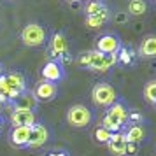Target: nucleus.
Segmentation results:
<instances>
[{
    "label": "nucleus",
    "mask_w": 156,
    "mask_h": 156,
    "mask_svg": "<svg viewBox=\"0 0 156 156\" xmlns=\"http://www.w3.org/2000/svg\"><path fill=\"white\" fill-rule=\"evenodd\" d=\"M20 39L28 48H39V46L46 44V41H48V30L39 23H28V25L23 27Z\"/></svg>",
    "instance_id": "obj_1"
},
{
    "label": "nucleus",
    "mask_w": 156,
    "mask_h": 156,
    "mask_svg": "<svg viewBox=\"0 0 156 156\" xmlns=\"http://www.w3.org/2000/svg\"><path fill=\"white\" fill-rule=\"evenodd\" d=\"M116 98H118V93H116V90H114L111 84H107V83H98V84L93 86L91 100L97 107H107V109H109V107L116 102Z\"/></svg>",
    "instance_id": "obj_2"
},
{
    "label": "nucleus",
    "mask_w": 156,
    "mask_h": 156,
    "mask_svg": "<svg viewBox=\"0 0 156 156\" xmlns=\"http://www.w3.org/2000/svg\"><path fill=\"white\" fill-rule=\"evenodd\" d=\"M93 116L91 111L83 104H76V105L69 107L67 111V123L74 128H84L91 123Z\"/></svg>",
    "instance_id": "obj_3"
},
{
    "label": "nucleus",
    "mask_w": 156,
    "mask_h": 156,
    "mask_svg": "<svg viewBox=\"0 0 156 156\" xmlns=\"http://www.w3.org/2000/svg\"><path fill=\"white\" fill-rule=\"evenodd\" d=\"M48 140H49V130L44 126L42 123H34L30 126V135H28L27 147L37 149V147H41V146H44Z\"/></svg>",
    "instance_id": "obj_4"
},
{
    "label": "nucleus",
    "mask_w": 156,
    "mask_h": 156,
    "mask_svg": "<svg viewBox=\"0 0 156 156\" xmlns=\"http://www.w3.org/2000/svg\"><path fill=\"white\" fill-rule=\"evenodd\" d=\"M58 93V88L55 83H49V81H39L35 84V88H34V91H32V95H34V98L39 102V100H42V102H49V100H53L55 97H56Z\"/></svg>",
    "instance_id": "obj_5"
},
{
    "label": "nucleus",
    "mask_w": 156,
    "mask_h": 156,
    "mask_svg": "<svg viewBox=\"0 0 156 156\" xmlns=\"http://www.w3.org/2000/svg\"><path fill=\"white\" fill-rule=\"evenodd\" d=\"M41 74H42V81H49V83H55L56 84L58 81H62L65 76L63 65L60 63V62H56V60H49L42 67Z\"/></svg>",
    "instance_id": "obj_6"
},
{
    "label": "nucleus",
    "mask_w": 156,
    "mask_h": 156,
    "mask_svg": "<svg viewBox=\"0 0 156 156\" xmlns=\"http://www.w3.org/2000/svg\"><path fill=\"white\" fill-rule=\"evenodd\" d=\"M35 112L30 109H12L11 111V123L12 126H32L37 123Z\"/></svg>",
    "instance_id": "obj_7"
},
{
    "label": "nucleus",
    "mask_w": 156,
    "mask_h": 156,
    "mask_svg": "<svg viewBox=\"0 0 156 156\" xmlns=\"http://www.w3.org/2000/svg\"><path fill=\"white\" fill-rule=\"evenodd\" d=\"M121 48L119 39L112 34H105V35H100L97 41V51L104 53V55H114L118 53V49Z\"/></svg>",
    "instance_id": "obj_8"
},
{
    "label": "nucleus",
    "mask_w": 156,
    "mask_h": 156,
    "mask_svg": "<svg viewBox=\"0 0 156 156\" xmlns=\"http://www.w3.org/2000/svg\"><path fill=\"white\" fill-rule=\"evenodd\" d=\"M51 56L56 58V62L63 56L65 53H69V42H67V37L62 32H56L55 35L51 37Z\"/></svg>",
    "instance_id": "obj_9"
},
{
    "label": "nucleus",
    "mask_w": 156,
    "mask_h": 156,
    "mask_svg": "<svg viewBox=\"0 0 156 156\" xmlns=\"http://www.w3.org/2000/svg\"><path fill=\"white\" fill-rule=\"evenodd\" d=\"M30 135V126H12L11 133H9V142L14 147H27Z\"/></svg>",
    "instance_id": "obj_10"
},
{
    "label": "nucleus",
    "mask_w": 156,
    "mask_h": 156,
    "mask_svg": "<svg viewBox=\"0 0 156 156\" xmlns=\"http://www.w3.org/2000/svg\"><path fill=\"white\" fill-rule=\"evenodd\" d=\"M125 147H126V140L123 133H111L109 140H107V149L112 156H125Z\"/></svg>",
    "instance_id": "obj_11"
},
{
    "label": "nucleus",
    "mask_w": 156,
    "mask_h": 156,
    "mask_svg": "<svg viewBox=\"0 0 156 156\" xmlns=\"http://www.w3.org/2000/svg\"><path fill=\"white\" fill-rule=\"evenodd\" d=\"M109 20H111V12H109L107 7H104L100 12H97V14L86 16V27H88V28H100V27H104Z\"/></svg>",
    "instance_id": "obj_12"
},
{
    "label": "nucleus",
    "mask_w": 156,
    "mask_h": 156,
    "mask_svg": "<svg viewBox=\"0 0 156 156\" xmlns=\"http://www.w3.org/2000/svg\"><path fill=\"white\" fill-rule=\"evenodd\" d=\"M5 79H7L9 88H12V90H16L20 93L27 91V79H25V76L21 72H18V70L9 72V74H5Z\"/></svg>",
    "instance_id": "obj_13"
},
{
    "label": "nucleus",
    "mask_w": 156,
    "mask_h": 156,
    "mask_svg": "<svg viewBox=\"0 0 156 156\" xmlns=\"http://www.w3.org/2000/svg\"><path fill=\"white\" fill-rule=\"evenodd\" d=\"M123 137H125V140L126 142H139L146 137V130H144V126H142L140 123H137V125H130L128 126V130L123 133Z\"/></svg>",
    "instance_id": "obj_14"
},
{
    "label": "nucleus",
    "mask_w": 156,
    "mask_h": 156,
    "mask_svg": "<svg viewBox=\"0 0 156 156\" xmlns=\"http://www.w3.org/2000/svg\"><path fill=\"white\" fill-rule=\"evenodd\" d=\"M139 55L144 58L156 56V37L154 35H147L142 41L140 48H139Z\"/></svg>",
    "instance_id": "obj_15"
},
{
    "label": "nucleus",
    "mask_w": 156,
    "mask_h": 156,
    "mask_svg": "<svg viewBox=\"0 0 156 156\" xmlns=\"http://www.w3.org/2000/svg\"><path fill=\"white\" fill-rule=\"evenodd\" d=\"M14 104V107L12 109H30V111H35V107H37V100L34 98V95L32 93H21L18 98L12 102Z\"/></svg>",
    "instance_id": "obj_16"
},
{
    "label": "nucleus",
    "mask_w": 156,
    "mask_h": 156,
    "mask_svg": "<svg viewBox=\"0 0 156 156\" xmlns=\"http://www.w3.org/2000/svg\"><path fill=\"white\" fill-rule=\"evenodd\" d=\"M123 125H125V123H121L118 118L111 116L109 112H105L104 118H102V128H105L107 132H111V133H118L121 128H123Z\"/></svg>",
    "instance_id": "obj_17"
},
{
    "label": "nucleus",
    "mask_w": 156,
    "mask_h": 156,
    "mask_svg": "<svg viewBox=\"0 0 156 156\" xmlns=\"http://www.w3.org/2000/svg\"><path fill=\"white\" fill-rule=\"evenodd\" d=\"M147 11V2L146 0H130L128 2V11L126 14L130 16H142Z\"/></svg>",
    "instance_id": "obj_18"
},
{
    "label": "nucleus",
    "mask_w": 156,
    "mask_h": 156,
    "mask_svg": "<svg viewBox=\"0 0 156 156\" xmlns=\"http://www.w3.org/2000/svg\"><path fill=\"white\" fill-rule=\"evenodd\" d=\"M107 112L111 114V116H114V118H118L121 123H126V119H128V111H126V107L123 105V104H119V102H114L112 105L107 109Z\"/></svg>",
    "instance_id": "obj_19"
},
{
    "label": "nucleus",
    "mask_w": 156,
    "mask_h": 156,
    "mask_svg": "<svg viewBox=\"0 0 156 156\" xmlns=\"http://www.w3.org/2000/svg\"><path fill=\"white\" fill-rule=\"evenodd\" d=\"M144 98L147 100L151 105L156 104V81H147L144 86Z\"/></svg>",
    "instance_id": "obj_20"
},
{
    "label": "nucleus",
    "mask_w": 156,
    "mask_h": 156,
    "mask_svg": "<svg viewBox=\"0 0 156 156\" xmlns=\"http://www.w3.org/2000/svg\"><path fill=\"white\" fill-rule=\"evenodd\" d=\"M105 7L104 5V2L102 0H88V4H86V16H91V14H97V12H100L102 9Z\"/></svg>",
    "instance_id": "obj_21"
},
{
    "label": "nucleus",
    "mask_w": 156,
    "mask_h": 156,
    "mask_svg": "<svg viewBox=\"0 0 156 156\" xmlns=\"http://www.w3.org/2000/svg\"><path fill=\"white\" fill-rule=\"evenodd\" d=\"M118 62L123 65H130L133 62V53L130 49H126V48H119L118 49Z\"/></svg>",
    "instance_id": "obj_22"
},
{
    "label": "nucleus",
    "mask_w": 156,
    "mask_h": 156,
    "mask_svg": "<svg viewBox=\"0 0 156 156\" xmlns=\"http://www.w3.org/2000/svg\"><path fill=\"white\" fill-rule=\"evenodd\" d=\"M93 137H95V140L98 142V144H107L109 137H111V132H107L105 128L98 126L95 132H93Z\"/></svg>",
    "instance_id": "obj_23"
},
{
    "label": "nucleus",
    "mask_w": 156,
    "mask_h": 156,
    "mask_svg": "<svg viewBox=\"0 0 156 156\" xmlns=\"http://www.w3.org/2000/svg\"><path fill=\"white\" fill-rule=\"evenodd\" d=\"M139 153V144L137 142H126V147H125V156H135Z\"/></svg>",
    "instance_id": "obj_24"
},
{
    "label": "nucleus",
    "mask_w": 156,
    "mask_h": 156,
    "mask_svg": "<svg viewBox=\"0 0 156 156\" xmlns=\"http://www.w3.org/2000/svg\"><path fill=\"white\" fill-rule=\"evenodd\" d=\"M126 121H132V125H137L139 121H142V114H139V112H128V119Z\"/></svg>",
    "instance_id": "obj_25"
},
{
    "label": "nucleus",
    "mask_w": 156,
    "mask_h": 156,
    "mask_svg": "<svg viewBox=\"0 0 156 156\" xmlns=\"http://www.w3.org/2000/svg\"><path fill=\"white\" fill-rule=\"evenodd\" d=\"M114 20H116L118 23H125L128 20V14H126V12H119V14L114 16Z\"/></svg>",
    "instance_id": "obj_26"
},
{
    "label": "nucleus",
    "mask_w": 156,
    "mask_h": 156,
    "mask_svg": "<svg viewBox=\"0 0 156 156\" xmlns=\"http://www.w3.org/2000/svg\"><path fill=\"white\" fill-rule=\"evenodd\" d=\"M0 102H2V104H7V102H9V100L5 98V95H4L2 91H0Z\"/></svg>",
    "instance_id": "obj_27"
},
{
    "label": "nucleus",
    "mask_w": 156,
    "mask_h": 156,
    "mask_svg": "<svg viewBox=\"0 0 156 156\" xmlns=\"http://www.w3.org/2000/svg\"><path fill=\"white\" fill-rule=\"evenodd\" d=\"M49 156H67V153H51Z\"/></svg>",
    "instance_id": "obj_28"
},
{
    "label": "nucleus",
    "mask_w": 156,
    "mask_h": 156,
    "mask_svg": "<svg viewBox=\"0 0 156 156\" xmlns=\"http://www.w3.org/2000/svg\"><path fill=\"white\" fill-rule=\"evenodd\" d=\"M2 125H4V123H2V119H0V130H2Z\"/></svg>",
    "instance_id": "obj_29"
},
{
    "label": "nucleus",
    "mask_w": 156,
    "mask_h": 156,
    "mask_svg": "<svg viewBox=\"0 0 156 156\" xmlns=\"http://www.w3.org/2000/svg\"><path fill=\"white\" fill-rule=\"evenodd\" d=\"M0 74H2V63H0Z\"/></svg>",
    "instance_id": "obj_30"
},
{
    "label": "nucleus",
    "mask_w": 156,
    "mask_h": 156,
    "mask_svg": "<svg viewBox=\"0 0 156 156\" xmlns=\"http://www.w3.org/2000/svg\"><path fill=\"white\" fill-rule=\"evenodd\" d=\"M69 2H79V0H69Z\"/></svg>",
    "instance_id": "obj_31"
}]
</instances>
